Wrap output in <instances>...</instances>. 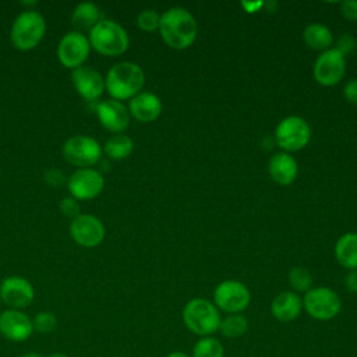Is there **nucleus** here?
Wrapping results in <instances>:
<instances>
[{
	"instance_id": "f257e3e1",
	"label": "nucleus",
	"mask_w": 357,
	"mask_h": 357,
	"mask_svg": "<svg viewBox=\"0 0 357 357\" xmlns=\"http://www.w3.org/2000/svg\"><path fill=\"white\" fill-rule=\"evenodd\" d=\"M159 31L166 45L181 50L194 43L198 28L190 11L183 7H172L160 15Z\"/></svg>"
},
{
	"instance_id": "f03ea898",
	"label": "nucleus",
	"mask_w": 357,
	"mask_h": 357,
	"mask_svg": "<svg viewBox=\"0 0 357 357\" xmlns=\"http://www.w3.org/2000/svg\"><path fill=\"white\" fill-rule=\"evenodd\" d=\"M145 84L142 68L132 61H121L114 64L106 75L105 88L116 100L131 99L141 92Z\"/></svg>"
},
{
	"instance_id": "7ed1b4c3",
	"label": "nucleus",
	"mask_w": 357,
	"mask_h": 357,
	"mask_svg": "<svg viewBox=\"0 0 357 357\" xmlns=\"http://www.w3.org/2000/svg\"><path fill=\"white\" fill-rule=\"evenodd\" d=\"M220 314L216 305L202 297L191 298L183 308V322L185 328L199 336H212L219 329Z\"/></svg>"
},
{
	"instance_id": "20e7f679",
	"label": "nucleus",
	"mask_w": 357,
	"mask_h": 357,
	"mask_svg": "<svg viewBox=\"0 0 357 357\" xmlns=\"http://www.w3.org/2000/svg\"><path fill=\"white\" fill-rule=\"evenodd\" d=\"M91 46L105 56H119L128 47V35L116 21L100 20L89 32Z\"/></svg>"
},
{
	"instance_id": "39448f33",
	"label": "nucleus",
	"mask_w": 357,
	"mask_h": 357,
	"mask_svg": "<svg viewBox=\"0 0 357 357\" xmlns=\"http://www.w3.org/2000/svg\"><path fill=\"white\" fill-rule=\"evenodd\" d=\"M46 32L43 15L35 10H25L17 15L11 26L13 45L20 50L33 49Z\"/></svg>"
},
{
	"instance_id": "423d86ee",
	"label": "nucleus",
	"mask_w": 357,
	"mask_h": 357,
	"mask_svg": "<svg viewBox=\"0 0 357 357\" xmlns=\"http://www.w3.org/2000/svg\"><path fill=\"white\" fill-rule=\"evenodd\" d=\"M303 308L317 321H329L340 312L342 300L339 294L329 287H311L303 298Z\"/></svg>"
},
{
	"instance_id": "0eeeda50",
	"label": "nucleus",
	"mask_w": 357,
	"mask_h": 357,
	"mask_svg": "<svg viewBox=\"0 0 357 357\" xmlns=\"http://www.w3.org/2000/svg\"><path fill=\"white\" fill-rule=\"evenodd\" d=\"M251 301L248 287L238 280H223L213 290V304L227 314H241Z\"/></svg>"
},
{
	"instance_id": "6e6552de",
	"label": "nucleus",
	"mask_w": 357,
	"mask_h": 357,
	"mask_svg": "<svg viewBox=\"0 0 357 357\" xmlns=\"http://www.w3.org/2000/svg\"><path fill=\"white\" fill-rule=\"evenodd\" d=\"M275 138L283 152H294L303 149L311 138V128L307 120L300 116H289L280 120L276 127Z\"/></svg>"
},
{
	"instance_id": "1a4fd4ad",
	"label": "nucleus",
	"mask_w": 357,
	"mask_h": 357,
	"mask_svg": "<svg viewBox=\"0 0 357 357\" xmlns=\"http://www.w3.org/2000/svg\"><path fill=\"white\" fill-rule=\"evenodd\" d=\"M100 145L86 135H74L63 145V156L67 162L79 167H89L100 159Z\"/></svg>"
},
{
	"instance_id": "9d476101",
	"label": "nucleus",
	"mask_w": 357,
	"mask_h": 357,
	"mask_svg": "<svg viewBox=\"0 0 357 357\" xmlns=\"http://www.w3.org/2000/svg\"><path fill=\"white\" fill-rule=\"evenodd\" d=\"M346 71V59L335 47L324 50L314 63V78L325 86L337 84Z\"/></svg>"
},
{
	"instance_id": "9b49d317",
	"label": "nucleus",
	"mask_w": 357,
	"mask_h": 357,
	"mask_svg": "<svg viewBox=\"0 0 357 357\" xmlns=\"http://www.w3.org/2000/svg\"><path fill=\"white\" fill-rule=\"evenodd\" d=\"M89 39L77 31L66 33L57 46V56L63 66L68 68L79 67L89 56Z\"/></svg>"
},
{
	"instance_id": "f8f14e48",
	"label": "nucleus",
	"mask_w": 357,
	"mask_h": 357,
	"mask_svg": "<svg viewBox=\"0 0 357 357\" xmlns=\"http://www.w3.org/2000/svg\"><path fill=\"white\" fill-rule=\"evenodd\" d=\"M68 190L73 198L78 199H92L99 195L105 187L103 176L91 167H82L75 170L68 178Z\"/></svg>"
},
{
	"instance_id": "ddd939ff",
	"label": "nucleus",
	"mask_w": 357,
	"mask_h": 357,
	"mask_svg": "<svg viewBox=\"0 0 357 357\" xmlns=\"http://www.w3.org/2000/svg\"><path fill=\"white\" fill-rule=\"evenodd\" d=\"M35 297L31 282L21 276H8L0 284V298L13 310L28 307Z\"/></svg>"
},
{
	"instance_id": "4468645a",
	"label": "nucleus",
	"mask_w": 357,
	"mask_h": 357,
	"mask_svg": "<svg viewBox=\"0 0 357 357\" xmlns=\"http://www.w3.org/2000/svg\"><path fill=\"white\" fill-rule=\"evenodd\" d=\"M70 233L77 244L92 248L103 241L105 226L92 215H78L70 225Z\"/></svg>"
},
{
	"instance_id": "2eb2a0df",
	"label": "nucleus",
	"mask_w": 357,
	"mask_h": 357,
	"mask_svg": "<svg viewBox=\"0 0 357 357\" xmlns=\"http://www.w3.org/2000/svg\"><path fill=\"white\" fill-rule=\"evenodd\" d=\"M0 333L14 343L25 342L33 333L32 319L21 310H4L0 312Z\"/></svg>"
},
{
	"instance_id": "dca6fc26",
	"label": "nucleus",
	"mask_w": 357,
	"mask_h": 357,
	"mask_svg": "<svg viewBox=\"0 0 357 357\" xmlns=\"http://www.w3.org/2000/svg\"><path fill=\"white\" fill-rule=\"evenodd\" d=\"M96 114L100 124L116 134L123 132L130 124L128 109L116 99H106L100 102L96 107Z\"/></svg>"
},
{
	"instance_id": "f3484780",
	"label": "nucleus",
	"mask_w": 357,
	"mask_h": 357,
	"mask_svg": "<svg viewBox=\"0 0 357 357\" xmlns=\"http://www.w3.org/2000/svg\"><path fill=\"white\" fill-rule=\"evenodd\" d=\"M71 78L77 92L86 100H95L105 89L103 77L92 67L79 66L74 68Z\"/></svg>"
},
{
	"instance_id": "a211bd4d",
	"label": "nucleus",
	"mask_w": 357,
	"mask_h": 357,
	"mask_svg": "<svg viewBox=\"0 0 357 357\" xmlns=\"http://www.w3.org/2000/svg\"><path fill=\"white\" fill-rule=\"evenodd\" d=\"M130 114L141 123H151L162 113V102L152 92H139L131 98L128 105Z\"/></svg>"
},
{
	"instance_id": "6ab92c4d",
	"label": "nucleus",
	"mask_w": 357,
	"mask_h": 357,
	"mask_svg": "<svg viewBox=\"0 0 357 357\" xmlns=\"http://www.w3.org/2000/svg\"><path fill=\"white\" fill-rule=\"evenodd\" d=\"M303 310V300L296 291H282L271 303V314L279 322L294 321Z\"/></svg>"
},
{
	"instance_id": "aec40b11",
	"label": "nucleus",
	"mask_w": 357,
	"mask_h": 357,
	"mask_svg": "<svg viewBox=\"0 0 357 357\" xmlns=\"http://www.w3.org/2000/svg\"><path fill=\"white\" fill-rule=\"evenodd\" d=\"M268 170L271 178L275 183L280 185H289L296 180L298 167L296 159L290 153L278 152L269 159Z\"/></svg>"
},
{
	"instance_id": "412c9836",
	"label": "nucleus",
	"mask_w": 357,
	"mask_h": 357,
	"mask_svg": "<svg viewBox=\"0 0 357 357\" xmlns=\"http://www.w3.org/2000/svg\"><path fill=\"white\" fill-rule=\"evenodd\" d=\"M336 261L350 269H357V233H344L335 244Z\"/></svg>"
},
{
	"instance_id": "4be33fe9",
	"label": "nucleus",
	"mask_w": 357,
	"mask_h": 357,
	"mask_svg": "<svg viewBox=\"0 0 357 357\" xmlns=\"http://www.w3.org/2000/svg\"><path fill=\"white\" fill-rule=\"evenodd\" d=\"M99 18H100V11L98 6L91 1H84L74 8L71 21H73V25L77 28V32L82 33V31L91 32V29L100 21Z\"/></svg>"
},
{
	"instance_id": "5701e85b",
	"label": "nucleus",
	"mask_w": 357,
	"mask_h": 357,
	"mask_svg": "<svg viewBox=\"0 0 357 357\" xmlns=\"http://www.w3.org/2000/svg\"><path fill=\"white\" fill-rule=\"evenodd\" d=\"M303 38L307 46L315 50H326L331 49V45L333 42V35L328 26L324 24H310L303 31Z\"/></svg>"
},
{
	"instance_id": "b1692460",
	"label": "nucleus",
	"mask_w": 357,
	"mask_h": 357,
	"mask_svg": "<svg viewBox=\"0 0 357 357\" xmlns=\"http://www.w3.org/2000/svg\"><path fill=\"white\" fill-rule=\"evenodd\" d=\"M132 151H134L132 139L123 132L109 137L107 141L105 142V152L112 159H117V160L126 159L127 156L131 155Z\"/></svg>"
},
{
	"instance_id": "393cba45",
	"label": "nucleus",
	"mask_w": 357,
	"mask_h": 357,
	"mask_svg": "<svg viewBox=\"0 0 357 357\" xmlns=\"http://www.w3.org/2000/svg\"><path fill=\"white\" fill-rule=\"evenodd\" d=\"M218 331L227 339L241 337L248 331V319L243 314H229L220 319Z\"/></svg>"
},
{
	"instance_id": "a878e982",
	"label": "nucleus",
	"mask_w": 357,
	"mask_h": 357,
	"mask_svg": "<svg viewBox=\"0 0 357 357\" xmlns=\"http://www.w3.org/2000/svg\"><path fill=\"white\" fill-rule=\"evenodd\" d=\"M192 357H225V347L216 337L204 336L192 346Z\"/></svg>"
},
{
	"instance_id": "bb28decb",
	"label": "nucleus",
	"mask_w": 357,
	"mask_h": 357,
	"mask_svg": "<svg viewBox=\"0 0 357 357\" xmlns=\"http://www.w3.org/2000/svg\"><path fill=\"white\" fill-rule=\"evenodd\" d=\"M289 283L293 290L307 293L312 284L311 273L303 266H294L289 272Z\"/></svg>"
},
{
	"instance_id": "cd10ccee",
	"label": "nucleus",
	"mask_w": 357,
	"mask_h": 357,
	"mask_svg": "<svg viewBox=\"0 0 357 357\" xmlns=\"http://www.w3.org/2000/svg\"><path fill=\"white\" fill-rule=\"evenodd\" d=\"M32 326H33V331L38 333H43V335L50 333L57 326V318L53 312L42 311V312H38L32 319Z\"/></svg>"
},
{
	"instance_id": "c85d7f7f",
	"label": "nucleus",
	"mask_w": 357,
	"mask_h": 357,
	"mask_svg": "<svg viewBox=\"0 0 357 357\" xmlns=\"http://www.w3.org/2000/svg\"><path fill=\"white\" fill-rule=\"evenodd\" d=\"M159 22H160V15L151 8L142 10L138 15H137V25L146 32H152L155 29L159 28Z\"/></svg>"
},
{
	"instance_id": "c756f323",
	"label": "nucleus",
	"mask_w": 357,
	"mask_h": 357,
	"mask_svg": "<svg viewBox=\"0 0 357 357\" xmlns=\"http://www.w3.org/2000/svg\"><path fill=\"white\" fill-rule=\"evenodd\" d=\"M60 209H61L64 216H68V218H73V219L77 218L78 215H81L79 213V204L73 197L63 198L61 202H60Z\"/></svg>"
},
{
	"instance_id": "7c9ffc66",
	"label": "nucleus",
	"mask_w": 357,
	"mask_h": 357,
	"mask_svg": "<svg viewBox=\"0 0 357 357\" xmlns=\"http://www.w3.org/2000/svg\"><path fill=\"white\" fill-rule=\"evenodd\" d=\"M356 46H357L356 39H354L351 35L344 33V35H342V36L337 39L335 49L339 50L343 56H346V54L351 53V52L356 49Z\"/></svg>"
},
{
	"instance_id": "2f4dec72",
	"label": "nucleus",
	"mask_w": 357,
	"mask_h": 357,
	"mask_svg": "<svg viewBox=\"0 0 357 357\" xmlns=\"http://www.w3.org/2000/svg\"><path fill=\"white\" fill-rule=\"evenodd\" d=\"M43 180H45L49 185H52V187H61V185L64 184V181H66V176H64V173H63L61 170H59V169H50V170H47V172L45 173Z\"/></svg>"
},
{
	"instance_id": "473e14b6",
	"label": "nucleus",
	"mask_w": 357,
	"mask_h": 357,
	"mask_svg": "<svg viewBox=\"0 0 357 357\" xmlns=\"http://www.w3.org/2000/svg\"><path fill=\"white\" fill-rule=\"evenodd\" d=\"M340 11L344 18L357 22V0H344L340 4Z\"/></svg>"
},
{
	"instance_id": "72a5a7b5",
	"label": "nucleus",
	"mask_w": 357,
	"mask_h": 357,
	"mask_svg": "<svg viewBox=\"0 0 357 357\" xmlns=\"http://www.w3.org/2000/svg\"><path fill=\"white\" fill-rule=\"evenodd\" d=\"M343 93H344V98H346L349 102L357 105V79H350V81L344 85Z\"/></svg>"
},
{
	"instance_id": "f704fd0d",
	"label": "nucleus",
	"mask_w": 357,
	"mask_h": 357,
	"mask_svg": "<svg viewBox=\"0 0 357 357\" xmlns=\"http://www.w3.org/2000/svg\"><path fill=\"white\" fill-rule=\"evenodd\" d=\"M344 286L350 293H357V269L350 271L344 278Z\"/></svg>"
},
{
	"instance_id": "c9c22d12",
	"label": "nucleus",
	"mask_w": 357,
	"mask_h": 357,
	"mask_svg": "<svg viewBox=\"0 0 357 357\" xmlns=\"http://www.w3.org/2000/svg\"><path fill=\"white\" fill-rule=\"evenodd\" d=\"M264 1H255V3H250V1H241V6L244 7V10L247 11V13H255V11H258L261 7H264Z\"/></svg>"
},
{
	"instance_id": "e433bc0d",
	"label": "nucleus",
	"mask_w": 357,
	"mask_h": 357,
	"mask_svg": "<svg viewBox=\"0 0 357 357\" xmlns=\"http://www.w3.org/2000/svg\"><path fill=\"white\" fill-rule=\"evenodd\" d=\"M166 357H190V356L185 354V353L181 351V350H173V351H170Z\"/></svg>"
},
{
	"instance_id": "4c0bfd02",
	"label": "nucleus",
	"mask_w": 357,
	"mask_h": 357,
	"mask_svg": "<svg viewBox=\"0 0 357 357\" xmlns=\"http://www.w3.org/2000/svg\"><path fill=\"white\" fill-rule=\"evenodd\" d=\"M47 357H68V356H67V354H64V353H59V351H57V353H52V354H49Z\"/></svg>"
},
{
	"instance_id": "58836bf2",
	"label": "nucleus",
	"mask_w": 357,
	"mask_h": 357,
	"mask_svg": "<svg viewBox=\"0 0 357 357\" xmlns=\"http://www.w3.org/2000/svg\"><path fill=\"white\" fill-rule=\"evenodd\" d=\"M21 357H42V356H40V354H38V353H33V351H31V353H26V354L21 356Z\"/></svg>"
}]
</instances>
